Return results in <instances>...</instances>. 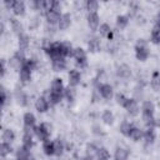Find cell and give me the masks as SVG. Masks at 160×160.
<instances>
[{"label": "cell", "instance_id": "cell-16", "mask_svg": "<svg viewBox=\"0 0 160 160\" xmlns=\"http://www.w3.org/2000/svg\"><path fill=\"white\" fill-rule=\"evenodd\" d=\"M128 136L130 139H132L134 141H138V140H140L144 136V134H142V131L139 128H131V130H130V132H129Z\"/></svg>", "mask_w": 160, "mask_h": 160}, {"label": "cell", "instance_id": "cell-8", "mask_svg": "<svg viewBox=\"0 0 160 160\" xmlns=\"http://www.w3.org/2000/svg\"><path fill=\"white\" fill-rule=\"evenodd\" d=\"M99 92L104 99H111L112 98V88L109 84H104L100 85L99 88Z\"/></svg>", "mask_w": 160, "mask_h": 160}, {"label": "cell", "instance_id": "cell-18", "mask_svg": "<svg viewBox=\"0 0 160 160\" xmlns=\"http://www.w3.org/2000/svg\"><path fill=\"white\" fill-rule=\"evenodd\" d=\"M31 78V70L26 66H22V69L20 70V80L22 82H28Z\"/></svg>", "mask_w": 160, "mask_h": 160}, {"label": "cell", "instance_id": "cell-5", "mask_svg": "<svg viewBox=\"0 0 160 160\" xmlns=\"http://www.w3.org/2000/svg\"><path fill=\"white\" fill-rule=\"evenodd\" d=\"M24 124H25V129L26 132H30L29 130H34L35 131V116L31 112H26L24 115Z\"/></svg>", "mask_w": 160, "mask_h": 160}, {"label": "cell", "instance_id": "cell-27", "mask_svg": "<svg viewBox=\"0 0 160 160\" xmlns=\"http://www.w3.org/2000/svg\"><path fill=\"white\" fill-rule=\"evenodd\" d=\"M144 138H145L146 144H151V142L154 141V139H155V132H154V129H152V128H149V129L145 131Z\"/></svg>", "mask_w": 160, "mask_h": 160}, {"label": "cell", "instance_id": "cell-15", "mask_svg": "<svg viewBox=\"0 0 160 160\" xmlns=\"http://www.w3.org/2000/svg\"><path fill=\"white\" fill-rule=\"evenodd\" d=\"M66 66V62L64 60V58H59V59H55L52 60V69L55 71H62Z\"/></svg>", "mask_w": 160, "mask_h": 160}, {"label": "cell", "instance_id": "cell-44", "mask_svg": "<svg viewBox=\"0 0 160 160\" xmlns=\"http://www.w3.org/2000/svg\"><path fill=\"white\" fill-rule=\"evenodd\" d=\"M126 101H128V99H126L122 94H118V95H116V102H118V104H120V105L125 106Z\"/></svg>", "mask_w": 160, "mask_h": 160}, {"label": "cell", "instance_id": "cell-37", "mask_svg": "<svg viewBox=\"0 0 160 160\" xmlns=\"http://www.w3.org/2000/svg\"><path fill=\"white\" fill-rule=\"evenodd\" d=\"M89 49L91 50V51H96V50H99V48H100V42H99V40L96 39V38H92L90 41H89Z\"/></svg>", "mask_w": 160, "mask_h": 160}, {"label": "cell", "instance_id": "cell-1", "mask_svg": "<svg viewBox=\"0 0 160 160\" xmlns=\"http://www.w3.org/2000/svg\"><path fill=\"white\" fill-rule=\"evenodd\" d=\"M135 51H136V59L140 60V61H145L149 58V49H148L146 44L142 40L138 42V45L135 48Z\"/></svg>", "mask_w": 160, "mask_h": 160}, {"label": "cell", "instance_id": "cell-38", "mask_svg": "<svg viewBox=\"0 0 160 160\" xmlns=\"http://www.w3.org/2000/svg\"><path fill=\"white\" fill-rule=\"evenodd\" d=\"M61 98H62V94H55V92H51V91L49 94V100H50L51 104H58L61 100Z\"/></svg>", "mask_w": 160, "mask_h": 160}, {"label": "cell", "instance_id": "cell-22", "mask_svg": "<svg viewBox=\"0 0 160 160\" xmlns=\"http://www.w3.org/2000/svg\"><path fill=\"white\" fill-rule=\"evenodd\" d=\"M10 22H11V29H12L16 34L21 35V34H22V25L20 24V21H18L16 19H10Z\"/></svg>", "mask_w": 160, "mask_h": 160}, {"label": "cell", "instance_id": "cell-12", "mask_svg": "<svg viewBox=\"0 0 160 160\" xmlns=\"http://www.w3.org/2000/svg\"><path fill=\"white\" fill-rule=\"evenodd\" d=\"M35 108H36V110H38L39 112H44V111L48 110L49 102H48V100H46L45 98H39V99L36 100V102H35Z\"/></svg>", "mask_w": 160, "mask_h": 160}, {"label": "cell", "instance_id": "cell-4", "mask_svg": "<svg viewBox=\"0 0 160 160\" xmlns=\"http://www.w3.org/2000/svg\"><path fill=\"white\" fill-rule=\"evenodd\" d=\"M72 56L76 59V62H78L79 66H85L86 65V54H85V51L81 48L75 49Z\"/></svg>", "mask_w": 160, "mask_h": 160}, {"label": "cell", "instance_id": "cell-3", "mask_svg": "<svg viewBox=\"0 0 160 160\" xmlns=\"http://www.w3.org/2000/svg\"><path fill=\"white\" fill-rule=\"evenodd\" d=\"M25 59H24V56H22V54L21 52H16L10 60H9V65L12 68V69H15V70H18V69H22V66H24V64H25Z\"/></svg>", "mask_w": 160, "mask_h": 160}, {"label": "cell", "instance_id": "cell-31", "mask_svg": "<svg viewBox=\"0 0 160 160\" xmlns=\"http://www.w3.org/2000/svg\"><path fill=\"white\" fill-rule=\"evenodd\" d=\"M98 8H99V2H98V1H95V0H89V1H86V10H89V14L95 12V11L98 10Z\"/></svg>", "mask_w": 160, "mask_h": 160}, {"label": "cell", "instance_id": "cell-21", "mask_svg": "<svg viewBox=\"0 0 160 160\" xmlns=\"http://www.w3.org/2000/svg\"><path fill=\"white\" fill-rule=\"evenodd\" d=\"M32 146V139H31V134L25 132L24 138H22V148H25L26 150H30Z\"/></svg>", "mask_w": 160, "mask_h": 160}, {"label": "cell", "instance_id": "cell-45", "mask_svg": "<svg viewBox=\"0 0 160 160\" xmlns=\"http://www.w3.org/2000/svg\"><path fill=\"white\" fill-rule=\"evenodd\" d=\"M5 102H6V92H5V89L1 88V104H2V106L5 105Z\"/></svg>", "mask_w": 160, "mask_h": 160}, {"label": "cell", "instance_id": "cell-11", "mask_svg": "<svg viewBox=\"0 0 160 160\" xmlns=\"http://www.w3.org/2000/svg\"><path fill=\"white\" fill-rule=\"evenodd\" d=\"M70 22H71V18H70L69 14H64V15H61V18H60V20H59V22H58L59 29H60V30H65V29H68V28L70 26Z\"/></svg>", "mask_w": 160, "mask_h": 160}, {"label": "cell", "instance_id": "cell-36", "mask_svg": "<svg viewBox=\"0 0 160 160\" xmlns=\"http://www.w3.org/2000/svg\"><path fill=\"white\" fill-rule=\"evenodd\" d=\"M10 151H11V146H10V144H8V142H2L1 146H0V154H1V156H2V158L6 156L8 154H10Z\"/></svg>", "mask_w": 160, "mask_h": 160}, {"label": "cell", "instance_id": "cell-34", "mask_svg": "<svg viewBox=\"0 0 160 160\" xmlns=\"http://www.w3.org/2000/svg\"><path fill=\"white\" fill-rule=\"evenodd\" d=\"M151 86L154 90H159L160 89V76L158 72H155L152 75V79H151Z\"/></svg>", "mask_w": 160, "mask_h": 160}, {"label": "cell", "instance_id": "cell-17", "mask_svg": "<svg viewBox=\"0 0 160 160\" xmlns=\"http://www.w3.org/2000/svg\"><path fill=\"white\" fill-rule=\"evenodd\" d=\"M29 48V38L24 34L19 35V49L20 51H25Z\"/></svg>", "mask_w": 160, "mask_h": 160}, {"label": "cell", "instance_id": "cell-23", "mask_svg": "<svg viewBox=\"0 0 160 160\" xmlns=\"http://www.w3.org/2000/svg\"><path fill=\"white\" fill-rule=\"evenodd\" d=\"M14 138H15V135H14V131L12 130H10V129L4 130V132H2V140H4V142L10 144L14 140Z\"/></svg>", "mask_w": 160, "mask_h": 160}, {"label": "cell", "instance_id": "cell-24", "mask_svg": "<svg viewBox=\"0 0 160 160\" xmlns=\"http://www.w3.org/2000/svg\"><path fill=\"white\" fill-rule=\"evenodd\" d=\"M30 156L29 150H26L25 148H20L16 152V160H28Z\"/></svg>", "mask_w": 160, "mask_h": 160}, {"label": "cell", "instance_id": "cell-14", "mask_svg": "<svg viewBox=\"0 0 160 160\" xmlns=\"http://www.w3.org/2000/svg\"><path fill=\"white\" fill-rule=\"evenodd\" d=\"M118 75L120 78H122V79H126V78H129L131 75V70H130V68L128 65L122 64V65H120L118 68Z\"/></svg>", "mask_w": 160, "mask_h": 160}, {"label": "cell", "instance_id": "cell-28", "mask_svg": "<svg viewBox=\"0 0 160 160\" xmlns=\"http://www.w3.org/2000/svg\"><path fill=\"white\" fill-rule=\"evenodd\" d=\"M96 158H98V160H109L110 154H109V151H108L105 148H100V149L98 150Z\"/></svg>", "mask_w": 160, "mask_h": 160}, {"label": "cell", "instance_id": "cell-46", "mask_svg": "<svg viewBox=\"0 0 160 160\" xmlns=\"http://www.w3.org/2000/svg\"><path fill=\"white\" fill-rule=\"evenodd\" d=\"M156 26L160 29V12H159L158 16H156Z\"/></svg>", "mask_w": 160, "mask_h": 160}, {"label": "cell", "instance_id": "cell-7", "mask_svg": "<svg viewBox=\"0 0 160 160\" xmlns=\"http://www.w3.org/2000/svg\"><path fill=\"white\" fill-rule=\"evenodd\" d=\"M45 15H46V20H48V22H49L50 25H54V24L59 22L60 18H61L60 12L56 11V10H49V11H46Z\"/></svg>", "mask_w": 160, "mask_h": 160}, {"label": "cell", "instance_id": "cell-41", "mask_svg": "<svg viewBox=\"0 0 160 160\" xmlns=\"http://www.w3.org/2000/svg\"><path fill=\"white\" fill-rule=\"evenodd\" d=\"M64 150V146H62V142L60 140H55L54 141V151H55V155H60Z\"/></svg>", "mask_w": 160, "mask_h": 160}, {"label": "cell", "instance_id": "cell-13", "mask_svg": "<svg viewBox=\"0 0 160 160\" xmlns=\"http://www.w3.org/2000/svg\"><path fill=\"white\" fill-rule=\"evenodd\" d=\"M80 79H81V76H80L79 71L71 70V71L69 72V84H70L71 86H76V85L80 82Z\"/></svg>", "mask_w": 160, "mask_h": 160}, {"label": "cell", "instance_id": "cell-35", "mask_svg": "<svg viewBox=\"0 0 160 160\" xmlns=\"http://www.w3.org/2000/svg\"><path fill=\"white\" fill-rule=\"evenodd\" d=\"M131 128H132V126H131L130 122H128V121H122L121 125H120V131H121L124 135H129Z\"/></svg>", "mask_w": 160, "mask_h": 160}, {"label": "cell", "instance_id": "cell-25", "mask_svg": "<svg viewBox=\"0 0 160 160\" xmlns=\"http://www.w3.org/2000/svg\"><path fill=\"white\" fill-rule=\"evenodd\" d=\"M101 119H102V121H104L105 124L110 125V124H112V121H114V115H112V112H111L110 110H105V111L102 112Z\"/></svg>", "mask_w": 160, "mask_h": 160}, {"label": "cell", "instance_id": "cell-40", "mask_svg": "<svg viewBox=\"0 0 160 160\" xmlns=\"http://www.w3.org/2000/svg\"><path fill=\"white\" fill-rule=\"evenodd\" d=\"M99 31H100V34H101L102 36H109V35L111 34V29H110V26H109L108 24H102V25H100Z\"/></svg>", "mask_w": 160, "mask_h": 160}, {"label": "cell", "instance_id": "cell-26", "mask_svg": "<svg viewBox=\"0 0 160 160\" xmlns=\"http://www.w3.org/2000/svg\"><path fill=\"white\" fill-rule=\"evenodd\" d=\"M44 151H45V154L46 155H55V151H54V142H51V141H49V140H46V141H44Z\"/></svg>", "mask_w": 160, "mask_h": 160}, {"label": "cell", "instance_id": "cell-32", "mask_svg": "<svg viewBox=\"0 0 160 160\" xmlns=\"http://www.w3.org/2000/svg\"><path fill=\"white\" fill-rule=\"evenodd\" d=\"M142 119L145 121V124L149 126V128H152L154 125V114H149V112H142Z\"/></svg>", "mask_w": 160, "mask_h": 160}, {"label": "cell", "instance_id": "cell-2", "mask_svg": "<svg viewBox=\"0 0 160 160\" xmlns=\"http://www.w3.org/2000/svg\"><path fill=\"white\" fill-rule=\"evenodd\" d=\"M51 131V126L48 124H41L40 126H38L35 129V135L38 136V139H40L41 141H46L49 138V134Z\"/></svg>", "mask_w": 160, "mask_h": 160}, {"label": "cell", "instance_id": "cell-42", "mask_svg": "<svg viewBox=\"0 0 160 160\" xmlns=\"http://www.w3.org/2000/svg\"><path fill=\"white\" fill-rule=\"evenodd\" d=\"M98 148L94 145V144H89L88 146H86V154H88V156H94V155H96L98 154Z\"/></svg>", "mask_w": 160, "mask_h": 160}, {"label": "cell", "instance_id": "cell-19", "mask_svg": "<svg viewBox=\"0 0 160 160\" xmlns=\"http://www.w3.org/2000/svg\"><path fill=\"white\" fill-rule=\"evenodd\" d=\"M129 152L124 148H118L115 151V160H128Z\"/></svg>", "mask_w": 160, "mask_h": 160}, {"label": "cell", "instance_id": "cell-20", "mask_svg": "<svg viewBox=\"0 0 160 160\" xmlns=\"http://www.w3.org/2000/svg\"><path fill=\"white\" fill-rule=\"evenodd\" d=\"M12 11L16 15H22L24 11H25V4L22 1H15L14 2V6H12Z\"/></svg>", "mask_w": 160, "mask_h": 160}, {"label": "cell", "instance_id": "cell-39", "mask_svg": "<svg viewBox=\"0 0 160 160\" xmlns=\"http://www.w3.org/2000/svg\"><path fill=\"white\" fill-rule=\"evenodd\" d=\"M142 112H149V114H154V105L151 101H145L142 104Z\"/></svg>", "mask_w": 160, "mask_h": 160}, {"label": "cell", "instance_id": "cell-6", "mask_svg": "<svg viewBox=\"0 0 160 160\" xmlns=\"http://www.w3.org/2000/svg\"><path fill=\"white\" fill-rule=\"evenodd\" d=\"M126 110H128V112L130 114V115H138V112H139V106H138V102H136V100H134V99H128V101H126V104H125V106H124Z\"/></svg>", "mask_w": 160, "mask_h": 160}, {"label": "cell", "instance_id": "cell-30", "mask_svg": "<svg viewBox=\"0 0 160 160\" xmlns=\"http://www.w3.org/2000/svg\"><path fill=\"white\" fill-rule=\"evenodd\" d=\"M15 99H16V101L20 104V105H26V95L21 91V90H16V92H15Z\"/></svg>", "mask_w": 160, "mask_h": 160}, {"label": "cell", "instance_id": "cell-29", "mask_svg": "<svg viewBox=\"0 0 160 160\" xmlns=\"http://www.w3.org/2000/svg\"><path fill=\"white\" fill-rule=\"evenodd\" d=\"M128 22H129L128 16L120 15V16H118V18H116V26H118L119 29H124V28H126Z\"/></svg>", "mask_w": 160, "mask_h": 160}, {"label": "cell", "instance_id": "cell-10", "mask_svg": "<svg viewBox=\"0 0 160 160\" xmlns=\"http://www.w3.org/2000/svg\"><path fill=\"white\" fill-rule=\"evenodd\" d=\"M88 24L91 30H96L99 26V16L96 12H91L88 15Z\"/></svg>", "mask_w": 160, "mask_h": 160}, {"label": "cell", "instance_id": "cell-43", "mask_svg": "<svg viewBox=\"0 0 160 160\" xmlns=\"http://www.w3.org/2000/svg\"><path fill=\"white\" fill-rule=\"evenodd\" d=\"M64 92H65V96H66V99H68L69 101H72V100H74V98H75V91H74V89L68 88V89L64 90Z\"/></svg>", "mask_w": 160, "mask_h": 160}, {"label": "cell", "instance_id": "cell-47", "mask_svg": "<svg viewBox=\"0 0 160 160\" xmlns=\"http://www.w3.org/2000/svg\"><path fill=\"white\" fill-rule=\"evenodd\" d=\"M81 160H94V159H92L91 156H88V155H86V156H85V158H82Z\"/></svg>", "mask_w": 160, "mask_h": 160}, {"label": "cell", "instance_id": "cell-33", "mask_svg": "<svg viewBox=\"0 0 160 160\" xmlns=\"http://www.w3.org/2000/svg\"><path fill=\"white\" fill-rule=\"evenodd\" d=\"M151 41L154 44H159L160 42V29L158 26H155L151 31Z\"/></svg>", "mask_w": 160, "mask_h": 160}, {"label": "cell", "instance_id": "cell-9", "mask_svg": "<svg viewBox=\"0 0 160 160\" xmlns=\"http://www.w3.org/2000/svg\"><path fill=\"white\" fill-rule=\"evenodd\" d=\"M62 91H64V86H62V81H61V79L55 78V79L51 81V92H55V94H62Z\"/></svg>", "mask_w": 160, "mask_h": 160}]
</instances>
